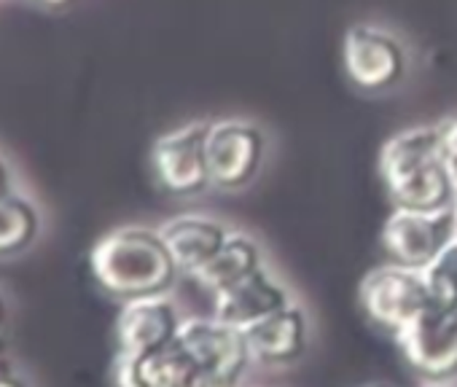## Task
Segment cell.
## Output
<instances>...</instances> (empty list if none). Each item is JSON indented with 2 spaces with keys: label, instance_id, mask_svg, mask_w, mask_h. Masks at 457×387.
Listing matches in <instances>:
<instances>
[{
  "label": "cell",
  "instance_id": "cell-1",
  "mask_svg": "<svg viewBox=\"0 0 457 387\" xmlns=\"http://www.w3.org/2000/svg\"><path fill=\"white\" fill-rule=\"evenodd\" d=\"M89 272L103 293L119 301L162 296L178 267L159 232L124 226L100 237L89 251Z\"/></svg>",
  "mask_w": 457,
  "mask_h": 387
},
{
  "label": "cell",
  "instance_id": "cell-2",
  "mask_svg": "<svg viewBox=\"0 0 457 387\" xmlns=\"http://www.w3.org/2000/svg\"><path fill=\"white\" fill-rule=\"evenodd\" d=\"M379 175L395 208L430 213L454 205L457 180L441 159L436 127H411L385 140Z\"/></svg>",
  "mask_w": 457,
  "mask_h": 387
},
{
  "label": "cell",
  "instance_id": "cell-3",
  "mask_svg": "<svg viewBox=\"0 0 457 387\" xmlns=\"http://www.w3.org/2000/svg\"><path fill=\"white\" fill-rule=\"evenodd\" d=\"M358 299L369 320L393 336L433 304L422 272L398 264L377 267L369 272L358 288Z\"/></svg>",
  "mask_w": 457,
  "mask_h": 387
},
{
  "label": "cell",
  "instance_id": "cell-4",
  "mask_svg": "<svg viewBox=\"0 0 457 387\" xmlns=\"http://www.w3.org/2000/svg\"><path fill=\"white\" fill-rule=\"evenodd\" d=\"M180 347L199 366L207 387H237L251 360L243 328L220 320H183L178 328Z\"/></svg>",
  "mask_w": 457,
  "mask_h": 387
},
{
  "label": "cell",
  "instance_id": "cell-5",
  "mask_svg": "<svg viewBox=\"0 0 457 387\" xmlns=\"http://www.w3.org/2000/svg\"><path fill=\"white\" fill-rule=\"evenodd\" d=\"M382 248L390 264L425 269L454 237H457V216L454 205L446 210H403L395 208L382 226Z\"/></svg>",
  "mask_w": 457,
  "mask_h": 387
},
{
  "label": "cell",
  "instance_id": "cell-6",
  "mask_svg": "<svg viewBox=\"0 0 457 387\" xmlns=\"http://www.w3.org/2000/svg\"><path fill=\"white\" fill-rule=\"evenodd\" d=\"M267 140L259 127L237 119L210 121L204 137L210 185L240 188L256 177L264 161Z\"/></svg>",
  "mask_w": 457,
  "mask_h": 387
},
{
  "label": "cell",
  "instance_id": "cell-7",
  "mask_svg": "<svg viewBox=\"0 0 457 387\" xmlns=\"http://www.w3.org/2000/svg\"><path fill=\"white\" fill-rule=\"evenodd\" d=\"M395 339L406 363L425 379L441 382L457 374V307L430 304Z\"/></svg>",
  "mask_w": 457,
  "mask_h": 387
},
{
  "label": "cell",
  "instance_id": "cell-8",
  "mask_svg": "<svg viewBox=\"0 0 457 387\" xmlns=\"http://www.w3.org/2000/svg\"><path fill=\"white\" fill-rule=\"evenodd\" d=\"M207 124L210 121H194L156 137L151 148V169L156 183L167 194L188 197V194H196L204 185H210L204 153Z\"/></svg>",
  "mask_w": 457,
  "mask_h": 387
},
{
  "label": "cell",
  "instance_id": "cell-9",
  "mask_svg": "<svg viewBox=\"0 0 457 387\" xmlns=\"http://www.w3.org/2000/svg\"><path fill=\"white\" fill-rule=\"evenodd\" d=\"M342 65L358 89L379 92L401 81L406 52L395 36L374 25H353L342 41Z\"/></svg>",
  "mask_w": 457,
  "mask_h": 387
},
{
  "label": "cell",
  "instance_id": "cell-10",
  "mask_svg": "<svg viewBox=\"0 0 457 387\" xmlns=\"http://www.w3.org/2000/svg\"><path fill=\"white\" fill-rule=\"evenodd\" d=\"M113 387H207L194 358L170 342L145 355H116L113 360Z\"/></svg>",
  "mask_w": 457,
  "mask_h": 387
},
{
  "label": "cell",
  "instance_id": "cell-11",
  "mask_svg": "<svg viewBox=\"0 0 457 387\" xmlns=\"http://www.w3.org/2000/svg\"><path fill=\"white\" fill-rule=\"evenodd\" d=\"M180 317L175 307L162 296L132 299L121 304L116 317V347L121 355H145L175 342Z\"/></svg>",
  "mask_w": 457,
  "mask_h": 387
},
{
  "label": "cell",
  "instance_id": "cell-12",
  "mask_svg": "<svg viewBox=\"0 0 457 387\" xmlns=\"http://www.w3.org/2000/svg\"><path fill=\"white\" fill-rule=\"evenodd\" d=\"M286 307H291L288 291L264 267L212 296L215 320L243 331Z\"/></svg>",
  "mask_w": 457,
  "mask_h": 387
},
{
  "label": "cell",
  "instance_id": "cell-13",
  "mask_svg": "<svg viewBox=\"0 0 457 387\" xmlns=\"http://www.w3.org/2000/svg\"><path fill=\"white\" fill-rule=\"evenodd\" d=\"M251 360H259L262 366H286L296 360L304 352L307 344V325L304 315L291 304L256 325L245 328Z\"/></svg>",
  "mask_w": 457,
  "mask_h": 387
},
{
  "label": "cell",
  "instance_id": "cell-14",
  "mask_svg": "<svg viewBox=\"0 0 457 387\" xmlns=\"http://www.w3.org/2000/svg\"><path fill=\"white\" fill-rule=\"evenodd\" d=\"M178 272H186L188 277L204 267L218 251L220 245L228 240V232L212 221V218H204V216H180V218H172L170 224H164L159 229Z\"/></svg>",
  "mask_w": 457,
  "mask_h": 387
},
{
  "label": "cell",
  "instance_id": "cell-15",
  "mask_svg": "<svg viewBox=\"0 0 457 387\" xmlns=\"http://www.w3.org/2000/svg\"><path fill=\"white\" fill-rule=\"evenodd\" d=\"M262 269V251L253 240L243 237V235H228V240L220 245V251L204 264L199 267L191 280L210 291L212 296L220 293L223 288L240 283L243 277H248L251 272Z\"/></svg>",
  "mask_w": 457,
  "mask_h": 387
},
{
  "label": "cell",
  "instance_id": "cell-16",
  "mask_svg": "<svg viewBox=\"0 0 457 387\" xmlns=\"http://www.w3.org/2000/svg\"><path fill=\"white\" fill-rule=\"evenodd\" d=\"M38 235V216L30 202L17 194L0 197V256H14L25 251Z\"/></svg>",
  "mask_w": 457,
  "mask_h": 387
},
{
  "label": "cell",
  "instance_id": "cell-17",
  "mask_svg": "<svg viewBox=\"0 0 457 387\" xmlns=\"http://www.w3.org/2000/svg\"><path fill=\"white\" fill-rule=\"evenodd\" d=\"M436 307H457V237L422 269Z\"/></svg>",
  "mask_w": 457,
  "mask_h": 387
},
{
  "label": "cell",
  "instance_id": "cell-18",
  "mask_svg": "<svg viewBox=\"0 0 457 387\" xmlns=\"http://www.w3.org/2000/svg\"><path fill=\"white\" fill-rule=\"evenodd\" d=\"M436 129H438L441 159H444L446 169L452 172V177L457 180V113L446 116L441 124H436Z\"/></svg>",
  "mask_w": 457,
  "mask_h": 387
},
{
  "label": "cell",
  "instance_id": "cell-19",
  "mask_svg": "<svg viewBox=\"0 0 457 387\" xmlns=\"http://www.w3.org/2000/svg\"><path fill=\"white\" fill-rule=\"evenodd\" d=\"M0 387H28V384L12 366H6L4 360H0Z\"/></svg>",
  "mask_w": 457,
  "mask_h": 387
},
{
  "label": "cell",
  "instance_id": "cell-20",
  "mask_svg": "<svg viewBox=\"0 0 457 387\" xmlns=\"http://www.w3.org/2000/svg\"><path fill=\"white\" fill-rule=\"evenodd\" d=\"M9 194V172H6V164L0 161V197Z\"/></svg>",
  "mask_w": 457,
  "mask_h": 387
},
{
  "label": "cell",
  "instance_id": "cell-21",
  "mask_svg": "<svg viewBox=\"0 0 457 387\" xmlns=\"http://www.w3.org/2000/svg\"><path fill=\"white\" fill-rule=\"evenodd\" d=\"M4 320H6V301L0 296V325H4Z\"/></svg>",
  "mask_w": 457,
  "mask_h": 387
},
{
  "label": "cell",
  "instance_id": "cell-22",
  "mask_svg": "<svg viewBox=\"0 0 457 387\" xmlns=\"http://www.w3.org/2000/svg\"><path fill=\"white\" fill-rule=\"evenodd\" d=\"M44 4H49V6H65V4H71V0H44Z\"/></svg>",
  "mask_w": 457,
  "mask_h": 387
},
{
  "label": "cell",
  "instance_id": "cell-23",
  "mask_svg": "<svg viewBox=\"0 0 457 387\" xmlns=\"http://www.w3.org/2000/svg\"><path fill=\"white\" fill-rule=\"evenodd\" d=\"M454 216H457V202H454Z\"/></svg>",
  "mask_w": 457,
  "mask_h": 387
},
{
  "label": "cell",
  "instance_id": "cell-24",
  "mask_svg": "<svg viewBox=\"0 0 457 387\" xmlns=\"http://www.w3.org/2000/svg\"><path fill=\"white\" fill-rule=\"evenodd\" d=\"M454 202H457V200H454Z\"/></svg>",
  "mask_w": 457,
  "mask_h": 387
}]
</instances>
